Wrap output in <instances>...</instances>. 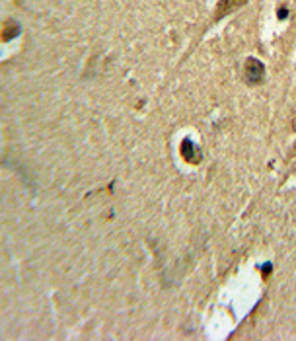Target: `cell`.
Here are the masks:
<instances>
[{
	"label": "cell",
	"instance_id": "6da1fadb",
	"mask_svg": "<svg viewBox=\"0 0 296 341\" xmlns=\"http://www.w3.org/2000/svg\"><path fill=\"white\" fill-rule=\"evenodd\" d=\"M263 74H265L263 63H259L257 59H248V61H246V80H248L250 84L261 82Z\"/></svg>",
	"mask_w": 296,
	"mask_h": 341
},
{
	"label": "cell",
	"instance_id": "7a4b0ae2",
	"mask_svg": "<svg viewBox=\"0 0 296 341\" xmlns=\"http://www.w3.org/2000/svg\"><path fill=\"white\" fill-rule=\"evenodd\" d=\"M248 0H218V6L214 10V20H222L224 16H228L232 10L244 6Z\"/></svg>",
	"mask_w": 296,
	"mask_h": 341
},
{
	"label": "cell",
	"instance_id": "3957f363",
	"mask_svg": "<svg viewBox=\"0 0 296 341\" xmlns=\"http://www.w3.org/2000/svg\"><path fill=\"white\" fill-rule=\"evenodd\" d=\"M181 154H183V158L185 160H189V162H199V150H197V147L191 143V141H183V145H181Z\"/></svg>",
	"mask_w": 296,
	"mask_h": 341
}]
</instances>
